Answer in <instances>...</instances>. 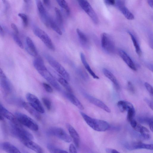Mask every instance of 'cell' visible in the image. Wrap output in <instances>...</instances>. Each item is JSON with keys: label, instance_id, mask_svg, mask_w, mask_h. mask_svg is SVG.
I'll return each mask as SVG.
<instances>
[{"label": "cell", "instance_id": "cell-1", "mask_svg": "<svg viewBox=\"0 0 153 153\" xmlns=\"http://www.w3.org/2000/svg\"><path fill=\"white\" fill-rule=\"evenodd\" d=\"M10 130L11 134L14 137L21 142L26 140H32L33 137L32 134L25 129L16 121L15 119L10 123Z\"/></svg>", "mask_w": 153, "mask_h": 153}, {"label": "cell", "instance_id": "cell-2", "mask_svg": "<svg viewBox=\"0 0 153 153\" xmlns=\"http://www.w3.org/2000/svg\"><path fill=\"white\" fill-rule=\"evenodd\" d=\"M80 113L87 124L95 131H105L110 127V124L105 121L92 118L82 112Z\"/></svg>", "mask_w": 153, "mask_h": 153}, {"label": "cell", "instance_id": "cell-3", "mask_svg": "<svg viewBox=\"0 0 153 153\" xmlns=\"http://www.w3.org/2000/svg\"><path fill=\"white\" fill-rule=\"evenodd\" d=\"M14 116L17 122L30 129L34 131H37L38 130L39 126L37 123L27 115L16 112L15 113Z\"/></svg>", "mask_w": 153, "mask_h": 153}, {"label": "cell", "instance_id": "cell-4", "mask_svg": "<svg viewBox=\"0 0 153 153\" xmlns=\"http://www.w3.org/2000/svg\"><path fill=\"white\" fill-rule=\"evenodd\" d=\"M46 57L51 66L63 78L68 81L69 80V75L62 65L50 56L47 55Z\"/></svg>", "mask_w": 153, "mask_h": 153}, {"label": "cell", "instance_id": "cell-5", "mask_svg": "<svg viewBox=\"0 0 153 153\" xmlns=\"http://www.w3.org/2000/svg\"><path fill=\"white\" fill-rule=\"evenodd\" d=\"M82 9L89 16L93 22L97 24L98 19L97 14L87 0H76Z\"/></svg>", "mask_w": 153, "mask_h": 153}, {"label": "cell", "instance_id": "cell-6", "mask_svg": "<svg viewBox=\"0 0 153 153\" xmlns=\"http://www.w3.org/2000/svg\"><path fill=\"white\" fill-rule=\"evenodd\" d=\"M33 31L35 35L42 41L48 48L51 51L55 50L54 46L51 38L46 32L38 27L35 28Z\"/></svg>", "mask_w": 153, "mask_h": 153}, {"label": "cell", "instance_id": "cell-7", "mask_svg": "<svg viewBox=\"0 0 153 153\" xmlns=\"http://www.w3.org/2000/svg\"><path fill=\"white\" fill-rule=\"evenodd\" d=\"M48 132L49 134L54 136L66 142L69 143L72 141V139L70 136L61 128H51L48 130Z\"/></svg>", "mask_w": 153, "mask_h": 153}, {"label": "cell", "instance_id": "cell-8", "mask_svg": "<svg viewBox=\"0 0 153 153\" xmlns=\"http://www.w3.org/2000/svg\"><path fill=\"white\" fill-rule=\"evenodd\" d=\"M101 43L102 48L109 53H113L115 51L114 43L110 36L106 33H103L101 35Z\"/></svg>", "mask_w": 153, "mask_h": 153}, {"label": "cell", "instance_id": "cell-9", "mask_svg": "<svg viewBox=\"0 0 153 153\" xmlns=\"http://www.w3.org/2000/svg\"><path fill=\"white\" fill-rule=\"evenodd\" d=\"M54 88L58 91H61V88L53 76L47 70L46 66L37 71Z\"/></svg>", "mask_w": 153, "mask_h": 153}, {"label": "cell", "instance_id": "cell-10", "mask_svg": "<svg viewBox=\"0 0 153 153\" xmlns=\"http://www.w3.org/2000/svg\"><path fill=\"white\" fill-rule=\"evenodd\" d=\"M36 2L41 20L46 26L49 27V21L51 17L48 15L40 0H36Z\"/></svg>", "mask_w": 153, "mask_h": 153}, {"label": "cell", "instance_id": "cell-11", "mask_svg": "<svg viewBox=\"0 0 153 153\" xmlns=\"http://www.w3.org/2000/svg\"><path fill=\"white\" fill-rule=\"evenodd\" d=\"M26 98L28 103L40 113L45 112V110L38 98L35 95L30 93H27Z\"/></svg>", "mask_w": 153, "mask_h": 153}, {"label": "cell", "instance_id": "cell-12", "mask_svg": "<svg viewBox=\"0 0 153 153\" xmlns=\"http://www.w3.org/2000/svg\"><path fill=\"white\" fill-rule=\"evenodd\" d=\"M125 147L126 149L129 150L140 149H145L152 150L153 149V145L152 144H146L139 141L127 143L125 144Z\"/></svg>", "mask_w": 153, "mask_h": 153}, {"label": "cell", "instance_id": "cell-13", "mask_svg": "<svg viewBox=\"0 0 153 153\" xmlns=\"http://www.w3.org/2000/svg\"><path fill=\"white\" fill-rule=\"evenodd\" d=\"M85 97L91 103L103 109L107 112L110 113V109L102 101L85 93H83Z\"/></svg>", "mask_w": 153, "mask_h": 153}, {"label": "cell", "instance_id": "cell-14", "mask_svg": "<svg viewBox=\"0 0 153 153\" xmlns=\"http://www.w3.org/2000/svg\"><path fill=\"white\" fill-rule=\"evenodd\" d=\"M115 4L118 9L128 19L133 20L134 16L120 0H115Z\"/></svg>", "mask_w": 153, "mask_h": 153}, {"label": "cell", "instance_id": "cell-15", "mask_svg": "<svg viewBox=\"0 0 153 153\" xmlns=\"http://www.w3.org/2000/svg\"><path fill=\"white\" fill-rule=\"evenodd\" d=\"M66 126L71 139L73 140L75 146L77 148H79L80 140L79 136L77 132L70 124L67 123Z\"/></svg>", "mask_w": 153, "mask_h": 153}, {"label": "cell", "instance_id": "cell-16", "mask_svg": "<svg viewBox=\"0 0 153 153\" xmlns=\"http://www.w3.org/2000/svg\"><path fill=\"white\" fill-rule=\"evenodd\" d=\"M0 149L8 153H20L21 152L19 149L16 146L7 142H0Z\"/></svg>", "mask_w": 153, "mask_h": 153}, {"label": "cell", "instance_id": "cell-17", "mask_svg": "<svg viewBox=\"0 0 153 153\" xmlns=\"http://www.w3.org/2000/svg\"><path fill=\"white\" fill-rule=\"evenodd\" d=\"M118 53L123 61L131 69L134 71L137 70L134 63L126 52L123 50H120L118 51Z\"/></svg>", "mask_w": 153, "mask_h": 153}, {"label": "cell", "instance_id": "cell-18", "mask_svg": "<svg viewBox=\"0 0 153 153\" xmlns=\"http://www.w3.org/2000/svg\"><path fill=\"white\" fill-rule=\"evenodd\" d=\"M22 106L37 120H41V117L40 113L32 106L28 102L23 101Z\"/></svg>", "mask_w": 153, "mask_h": 153}, {"label": "cell", "instance_id": "cell-19", "mask_svg": "<svg viewBox=\"0 0 153 153\" xmlns=\"http://www.w3.org/2000/svg\"><path fill=\"white\" fill-rule=\"evenodd\" d=\"M26 50L27 52L33 56H36L37 54L36 48L33 41L29 37L26 38Z\"/></svg>", "mask_w": 153, "mask_h": 153}, {"label": "cell", "instance_id": "cell-20", "mask_svg": "<svg viewBox=\"0 0 153 153\" xmlns=\"http://www.w3.org/2000/svg\"><path fill=\"white\" fill-rule=\"evenodd\" d=\"M31 140H26L22 142L28 148L38 153L43 152L42 148L38 144L35 143Z\"/></svg>", "mask_w": 153, "mask_h": 153}, {"label": "cell", "instance_id": "cell-21", "mask_svg": "<svg viewBox=\"0 0 153 153\" xmlns=\"http://www.w3.org/2000/svg\"><path fill=\"white\" fill-rule=\"evenodd\" d=\"M133 129L136 131L140 133V136L143 138L148 140L150 138L149 131L145 127L137 123Z\"/></svg>", "mask_w": 153, "mask_h": 153}, {"label": "cell", "instance_id": "cell-22", "mask_svg": "<svg viewBox=\"0 0 153 153\" xmlns=\"http://www.w3.org/2000/svg\"><path fill=\"white\" fill-rule=\"evenodd\" d=\"M65 95L67 98L79 109L81 110L84 109L82 104L72 93L67 91L65 93Z\"/></svg>", "mask_w": 153, "mask_h": 153}, {"label": "cell", "instance_id": "cell-23", "mask_svg": "<svg viewBox=\"0 0 153 153\" xmlns=\"http://www.w3.org/2000/svg\"><path fill=\"white\" fill-rule=\"evenodd\" d=\"M5 118L10 121L15 119V116L0 103V120Z\"/></svg>", "mask_w": 153, "mask_h": 153}, {"label": "cell", "instance_id": "cell-24", "mask_svg": "<svg viewBox=\"0 0 153 153\" xmlns=\"http://www.w3.org/2000/svg\"><path fill=\"white\" fill-rule=\"evenodd\" d=\"M103 72L105 76L113 83L115 88L117 90H119L120 89V87L118 82L113 74L108 70L105 68L103 69Z\"/></svg>", "mask_w": 153, "mask_h": 153}, {"label": "cell", "instance_id": "cell-25", "mask_svg": "<svg viewBox=\"0 0 153 153\" xmlns=\"http://www.w3.org/2000/svg\"><path fill=\"white\" fill-rule=\"evenodd\" d=\"M80 58L83 64L90 74L94 79H99V77L95 74L91 69L86 61L84 54L82 53H80Z\"/></svg>", "mask_w": 153, "mask_h": 153}, {"label": "cell", "instance_id": "cell-26", "mask_svg": "<svg viewBox=\"0 0 153 153\" xmlns=\"http://www.w3.org/2000/svg\"><path fill=\"white\" fill-rule=\"evenodd\" d=\"M0 83L2 88L6 95L11 93L12 88L7 79H0Z\"/></svg>", "mask_w": 153, "mask_h": 153}, {"label": "cell", "instance_id": "cell-27", "mask_svg": "<svg viewBox=\"0 0 153 153\" xmlns=\"http://www.w3.org/2000/svg\"><path fill=\"white\" fill-rule=\"evenodd\" d=\"M120 110L121 112H124L127 111L128 108L134 106L131 102L128 101L120 100L117 103Z\"/></svg>", "mask_w": 153, "mask_h": 153}, {"label": "cell", "instance_id": "cell-28", "mask_svg": "<svg viewBox=\"0 0 153 153\" xmlns=\"http://www.w3.org/2000/svg\"><path fill=\"white\" fill-rule=\"evenodd\" d=\"M79 41L81 44L84 46L87 45L88 44V39L86 35L79 29L76 30Z\"/></svg>", "mask_w": 153, "mask_h": 153}, {"label": "cell", "instance_id": "cell-29", "mask_svg": "<svg viewBox=\"0 0 153 153\" xmlns=\"http://www.w3.org/2000/svg\"><path fill=\"white\" fill-rule=\"evenodd\" d=\"M49 27L59 35L62 34V30L56 22L51 17L49 21Z\"/></svg>", "mask_w": 153, "mask_h": 153}, {"label": "cell", "instance_id": "cell-30", "mask_svg": "<svg viewBox=\"0 0 153 153\" xmlns=\"http://www.w3.org/2000/svg\"><path fill=\"white\" fill-rule=\"evenodd\" d=\"M128 33L131 37L135 48L136 53L138 56H140L142 54V52L140 46L137 39L132 33L129 31H128Z\"/></svg>", "mask_w": 153, "mask_h": 153}, {"label": "cell", "instance_id": "cell-31", "mask_svg": "<svg viewBox=\"0 0 153 153\" xmlns=\"http://www.w3.org/2000/svg\"><path fill=\"white\" fill-rule=\"evenodd\" d=\"M56 15V22L60 27H62L63 25V18L62 14L60 10L58 8H55Z\"/></svg>", "mask_w": 153, "mask_h": 153}, {"label": "cell", "instance_id": "cell-32", "mask_svg": "<svg viewBox=\"0 0 153 153\" xmlns=\"http://www.w3.org/2000/svg\"><path fill=\"white\" fill-rule=\"evenodd\" d=\"M57 2L64 10L67 15L70 14V9L68 4L65 0H56Z\"/></svg>", "mask_w": 153, "mask_h": 153}, {"label": "cell", "instance_id": "cell-33", "mask_svg": "<svg viewBox=\"0 0 153 153\" xmlns=\"http://www.w3.org/2000/svg\"><path fill=\"white\" fill-rule=\"evenodd\" d=\"M47 148L49 151L51 153H65L68 152L65 150L59 149L50 143L47 144Z\"/></svg>", "mask_w": 153, "mask_h": 153}, {"label": "cell", "instance_id": "cell-34", "mask_svg": "<svg viewBox=\"0 0 153 153\" xmlns=\"http://www.w3.org/2000/svg\"><path fill=\"white\" fill-rule=\"evenodd\" d=\"M58 80L68 92L72 93V90L67 80L63 77L59 78Z\"/></svg>", "mask_w": 153, "mask_h": 153}, {"label": "cell", "instance_id": "cell-35", "mask_svg": "<svg viewBox=\"0 0 153 153\" xmlns=\"http://www.w3.org/2000/svg\"><path fill=\"white\" fill-rule=\"evenodd\" d=\"M127 111V119L128 121L129 122L134 119L135 115V111L134 106L128 108Z\"/></svg>", "mask_w": 153, "mask_h": 153}, {"label": "cell", "instance_id": "cell-36", "mask_svg": "<svg viewBox=\"0 0 153 153\" xmlns=\"http://www.w3.org/2000/svg\"><path fill=\"white\" fill-rule=\"evenodd\" d=\"M18 16L22 19L23 25L25 27L27 26L28 23V19L27 15L24 13H19Z\"/></svg>", "mask_w": 153, "mask_h": 153}, {"label": "cell", "instance_id": "cell-37", "mask_svg": "<svg viewBox=\"0 0 153 153\" xmlns=\"http://www.w3.org/2000/svg\"><path fill=\"white\" fill-rule=\"evenodd\" d=\"M43 102L48 110H50L51 108V101L46 97H43L42 99Z\"/></svg>", "mask_w": 153, "mask_h": 153}, {"label": "cell", "instance_id": "cell-38", "mask_svg": "<svg viewBox=\"0 0 153 153\" xmlns=\"http://www.w3.org/2000/svg\"><path fill=\"white\" fill-rule=\"evenodd\" d=\"M13 40L16 43L19 47L23 49L24 48V46L23 43L18 36L17 35L14 34L13 35Z\"/></svg>", "mask_w": 153, "mask_h": 153}, {"label": "cell", "instance_id": "cell-39", "mask_svg": "<svg viewBox=\"0 0 153 153\" xmlns=\"http://www.w3.org/2000/svg\"><path fill=\"white\" fill-rule=\"evenodd\" d=\"M144 85L147 91L149 92L150 95L152 97L153 92L152 86L147 82L145 83Z\"/></svg>", "mask_w": 153, "mask_h": 153}, {"label": "cell", "instance_id": "cell-40", "mask_svg": "<svg viewBox=\"0 0 153 153\" xmlns=\"http://www.w3.org/2000/svg\"><path fill=\"white\" fill-rule=\"evenodd\" d=\"M79 74L82 78L84 79H88V76L86 73L82 69H78L77 71Z\"/></svg>", "mask_w": 153, "mask_h": 153}, {"label": "cell", "instance_id": "cell-41", "mask_svg": "<svg viewBox=\"0 0 153 153\" xmlns=\"http://www.w3.org/2000/svg\"><path fill=\"white\" fill-rule=\"evenodd\" d=\"M43 85L45 89L47 92L49 93L53 92V89L49 84L44 82L43 83Z\"/></svg>", "mask_w": 153, "mask_h": 153}, {"label": "cell", "instance_id": "cell-42", "mask_svg": "<svg viewBox=\"0 0 153 153\" xmlns=\"http://www.w3.org/2000/svg\"><path fill=\"white\" fill-rule=\"evenodd\" d=\"M127 86L128 88L130 91L132 93H134V92L135 89L134 87L131 82L128 81V82Z\"/></svg>", "mask_w": 153, "mask_h": 153}, {"label": "cell", "instance_id": "cell-43", "mask_svg": "<svg viewBox=\"0 0 153 153\" xmlns=\"http://www.w3.org/2000/svg\"><path fill=\"white\" fill-rule=\"evenodd\" d=\"M70 152L72 153H77V151L75 146L72 144H71L69 147Z\"/></svg>", "mask_w": 153, "mask_h": 153}, {"label": "cell", "instance_id": "cell-44", "mask_svg": "<svg viewBox=\"0 0 153 153\" xmlns=\"http://www.w3.org/2000/svg\"><path fill=\"white\" fill-rule=\"evenodd\" d=\"M144 100L149 107L152 110L153 108V101L147 98H145Z\"/></svg>", "mask_w": 153, "mask_h": 153}, {"label": "cell", "instance_id": "cell-45", "mask_svg": "<svg viewBox=\"0 0 153 153\" xmlns=\"http://www.w3.org/2000/svg\"><path fill=\"white\" fill-rule=\"evenodd\" d=\"M11 26L14 31L15 34L18 35L19 33V31L18 28L16 25L14 23H12L11 25Z\"/></svg>", "mask_w": 153, "mask_h": 153}, {"label": "cell", "instance_id": "cell-46", "mask_svg": "<svg viewBox=\"0 0 153 153\" xmlns=\"http://www.w3.org/2000/svg\"><path fill=\"white\" fill-rule=\"evenodd\" d=\"M105 4L109 5H113L115 4V0H104Z\"/></svg>", "mask_w": 153, "mask_h": 153}, {"label": "cell", "instance_id": "cell-47", "mask_svg": "<svg viewBox=\"0 0 153 153\" xmlns=\"http://www.w3.org/2000/svg\"><path fill=\"white\" fill-rule=\"evenodd\" d=\"M7 79V77L3 71L0 68V79Z\"/></svg>", "mask_w": 153, "mask_h": 153}, {"label": "cell", "instance_id": "cell-48", "mask_svg": "<svg viewBox=\"0 0 153 153\" xmlns=\"http://www.w3.org/2000/svg\"><path fill=\"white\" fill-rule=\"evenodd\" d=\"M153 118H149L148 124H149V128L152 132L153 131Z\"/></svg>", "mask_w": 153, "mask_h": 153}, {"label": "cell", "instance_id": "cell-49", "mask_svg": "<svg viewBox=\"0 0 153 153\" xmlns=\"http://www.w3.org/2000/svg\"><path fill=\"white\" fill-rule=\"evenodd\" d=\"M105 152L108 153H118L119 152L118 151L116 150L112 149L107 148L105 149Z\"/></svg>", "mask_w": 153, "mask_h": 153}, {"label": "cell", "instance_id": "cell-50", "mask_svg": "<svg viewBox=\"0 0 153 153\" xmlns=\"http://www.w3.org/2000/svg\"><path fill=\"white\" fill-rule=\"evenodd\" d=\"M1 1L5 6V9L7 10L10 8V5L8 2L7 0H1Z\"/></svg>", "mask_w": 153, "mask_h": 153}, {"label": "cell", "instance_id": "cell-51", "mask_svg": "<svg viewBox=\"0 0 153 153\" xmlns=\"http://www.w3.org/2000/svg\"><path fill=\"white\" fill-rule=\"evenodd\" d=\"M129 122L131 126L133 128L135 127L137 123V122L134 119L132 120Z\"/></svg>", "mask_w": 153, "mask_h": 153}, {"label": "cell", "instance_id": "cell-52", "mask_svg": "<svg viewBox=\"0 0 153 153\" xmlns=\"http://www.w3.org/2000/svg\"><path fill=\"white\" fill-rule=\"evenodd\" d=\"M44 4L48 7H49L51 4L50 0H43Z\"/></svg>", "mask_w": 153, "mask_h": 153}, {"label": "cell", "instance_id": "cell-53", "mask_svg": "<svg viewBox=\"0 0 153 153\" xmlns=\"http://www.w3.org/2000/svg\"><path fill=\"white\" fill-rule=\"evenodd\" d=\"M147 1L149 6L152 8L153 6V0H147Z\"/></svg>", "mask_w": 153, "mask_h": 153}, {"label": "cell", "instance_id": "cell-54", "mask_svg": "<svg viewBox=\"0 0 153 153\" xmlns=\"http://www.w3.org/2000/svg\"><path fill=\"white\" fill-rule=\"evenodd\" d=\"M4 33L3 30L1 26L0 25V34L3 35L4 34Z\"/></svg>", "mask_w": 153, "mask_h": 153}, {"label": "cell", "instance_id": "cell-55", "mask_svg": "<svg viewBox=\"0 0 153 153\" xmlns=\"http://www.w3.org/2000/svg\"><path fill=\"white\" fill-rule=\"evenodd\" d=\"M26 3H29L30 1L31 0H23Z\"/></svg>", "mask_w": 153, "mask_h": 153}]
</instances>
